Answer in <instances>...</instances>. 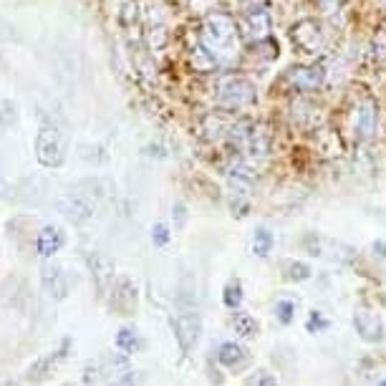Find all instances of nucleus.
Wrapping results in <instances>:
<instances>
[{
	"label": "nucleus",
	"mask_w": 386,
	"mask_h": 386,
	"mask_svg": "<svg viewBox=\"0 0 386 386\" xmlns=\"http://www.w3.org/2000/svg\"><path fill=\"white\" fill-rule=\"evenodd\" d=\"M202 46L208 48L220 66H227L240 56V25L225 11L212 13L202 23Z\"/></svg>",
	"instance_id": "obj_1"
},
{
	"label": "nucleus",
	"mask_w": 386,
	"mask_h": 386,
	"mask_svg": "<svg viewBox=\"0 0 386 386\" xmlns=\"http://www.w3.org/2000/svg\"><path fill=\"white\" fill-rule=\"evenodd\" d=\"M215 96L222 111H242L258 104V91L250 79L240 74H222L215 84Z\"/></svg>",
	"instance_id": "obj_2"
},
{
	"label": "nucleus",
	"mask_w": 386,
	"mask_h": 386,
	"mask_svg": "<svg viewBox=\"0 0 386 386\" xmlns=\"http://www.w3.org/2000/svg\"><path fill=\"white\" fill-rule=\"evenodd\" d=\"M290 40L306 56H321L326 51V33L316 18H300L298 23L290 25Z\"/></svg>",
	"instance_id": "obj_3"
},
{
	"label": "nucleus",
	"mask_w": 386,
	"mask_h": 386,
	"mask_svg": "<svg viewBox=\"0 0 386 386\" xmlns=\"http://www.w3.org/2000/svg\"><path fill=\"white\" fill-rule=\"evenodd\" d=\"M35 159L43 164V167H61L66 159V147L64 137L53 124H43L35 137Z\"/></svg>",
	"instance_id": "obj_4"
},
{
	"label": "nucleus",
	"mask_w": 386,
	"mask_h": 386,
	"mask_svg": "<svg viewBox=\"0 0 386 386\" xmlns=\"http://www.w3.org/2000/svg\"><path fill=\"white\" fill-rule=\"evenodd\" d=\"M326 81V71L321 66H290L278 79V89L285 91H318Z\"/></svg>",
	"instance_id": "obj_5"
},
{
	"label": "nucleus",
	"mask_w": 386,
	"mask_h": 386,
	"mask_svg": "<svg viewBox=\"0 0 386 386\" xmlns=\"http://www.w3.org/2000/svg\"><path fill=\"white\" fill-rule=\"evenodd\" d=\"M376 121H379V106L371 96L361 98L353 111V137L356 142H366V139L374 137L376 132Z\"/></svg>",
	"instance_id": "obj_6"
},
{
	"label": "nucleus",
	"mask_w": 386,
	"mask_h": 386,
	"mask_svg": "<svg viewBox=\"0 0 386 386\" xmlns=\"http://www.w3.org/2000/svg\"><path fill=\"white\" fill-rule=\"evenodd\" d=\"M172 329H174V339H177L179 348H182V351H190L197 341H200V334H202L200 313H179L172 321Z\"/></svg>",
	"instance_id": "obj_7"
},
{
	"label": "nucleus",
	"mask_w": 386,
	"mask_h": 386,
	"mask_svg": "<svg viewBox=\"0 0 386 386\" xmlns=\"http://www.w3.org/2000/svg\"><path fill=\"white\" fill-rule=\"evenodd\" d=\"M137 285L129 280L127 276H121L111 288V311H116L119 316H134L137 311Z\"/></svg>",
	"instance_id": "obj_8"
},
{
	"label": "nucleus",
	"mask_w": 386,
	"mask_h": 386,
	"mask_svg": "<svg viewBox=\"0 0 386 386\" xmlns=\"http://www.w3.org/2000/svg\"><path fill=\"white\" fill-rule=\"evenodd\" d=\"M40 280H43V288L51 295L53 300H64L71 290V278L58 263H46L40 268Z\"/></svg>",
	"instance_id": "obj_9"
},
{
	"label": "nucleus",
	"mask_w": 386,
	"mask_h": 386,
	"mask_svg": "<svg viewBox=\"0 0 386 386\" xmlns=\"http://www.w3.org/2000/svg\"><path fill=\"white\" fill-rule=\"evenodd\" d=\"M58 212L64 215V217H69L71 222H86L89 217H93V202L86 200V197L81 195H61L56 202Z\"/></svg>",
	"instance_id": "obj_10"
},
{
	"label": "nucleus",
	"mask_w": 386,
	"mask_h": 386,
	"mask_svg": "<svg viewBox=\"0 0 386 386\" xmlns=\"http://www.w3.org/2000/svg\"><path fill=\"white\" fill-rule=\"evenodd\" d=\"M353 329H356V334L361 336L363 341H369V344H376V341L384 339V323H381V318L376 316V313L366 311V308L353 313Z\"/></svg>",
	"instance_id": "obj_11"
},
{
	"label": "nucleus",
	"mask_w": 386,
	"mask_h": 386,
	"mask_svg": "<svg viewBox=\"0 0 386 386\" xmlns=\"http://www.w3.org/2000/svg\"><path fill=\"white\" fill-rule=\"evenodd\" d=\"M237 25L245 28V33H248L250 40H263L271 35L273 21H271V13L268 11H253V13H242Z\"/></svg>",
	"instance_id": "obj_12"
},
{
	"label": "nucleus",
	"mask_w": 386,
	"mask_h": 386,
	"mask_svg": "<svg viewBox=\"0 0 386 386\" xmlns=\"http://www.w3.org/2000/svg\"><path fill=\"white\" fill-rule=\"evenodd\" d=\"M66 348H69V344H64V348H61V351H51V353H46V356H40L38 361H35L33 366L28 369V381H35V384L46 381L48 376H51L53 371H56L58 363L64 361Z\"/></svg>",
	"instance_id": "obj_13"
},
{
	"label": "nucleus",
	"mask_w": 386,
	"mask_h": 386,
	"mask_svg": "<svg viewBox=\"0 0 386 386\" xmlns=\"http://www.w3.org/2000/svg\"><path fill=\"white\" fill-rule=\"evenodd\" d=\"M61 248H64V232L56 225L40 227L38 237H35V250H38L40 258H53Z\"/></svg>",
	"instance_id": "obj_14"
},
{
	"label": "nucleus",
	"mask_w": 386,
	"mask_h": 386,
	"mask_svg": "<svg viewBox=\"0 0 386 386\" xmlns=\"http://www.w3.org/2000/svg\"><path fill=\"white\" fill-rule=\"evenodd\" d=\"M89 268H91V276L96 278L98 290L104 293L106 285L114 283V263L104 255H89Z\"/></svg>",
	"instance_id": "obj_15"
},
{
	"label": "nucleus",
	"mask_w": 386,
	"mask_h": 386,
	"mask_svg": "<svg viewBox=\"0 0 386 386\" xmlns=\"http://www.w3.org/2000/svg\"><path fill=\"white\" fill-rule=\"evenodd\" d=\"M217 361L222 363V366H227V369H237V366H242V363L248 361V353H245V348H242L240 344L227 341V344L220 346Z\"/></svg>",
	"instance_id": "obj_16"
},
{
	"label": "nucleus",
	"mask_w": 386,
	"mask_h": 386,
	"mask_svg": "<svg viewBox=\"0 0 386 386\" xmlns=\"http://www.w3.org/2000/svg\"><path fill=\"white\" fill-rule=\"evenodd\" d=\"M190 61H192V66H195V71H205V74H208V71H215L220 66L217 58H215L212 53L208 51V48L202 46V43L197 48H192Z\"/></svg>",
	"instance_id": "obj_17"
},
{
	"label": "nucleus",
	"mask_w": 386,
	"mask_h": 386,
	"mask_svg": "<svg viewBox=\"0 0 386 386\" xmlns=\"http://www.w3.org/2000/svg\"><path fill=\"white\" fill-rule=\"evenodd\" d=\"M273 245H276V237H273V232L268 230V227H258L253 235V253L258 255V258H268L273 250Z\"/></svg>",
	"instance_id": "obj_18"
},
{
	"label": "nucleus",
	"mask_w": 386,
	"mask_h": 386,
	"mask_svg": "<svg viewBox=\"0 0 386 386\" xmlns=\"http://www.w3.org/2000/svg\"><path fill=\"white\" fill-rule=\"evenodd\" d=\"M232 326H235V334H240L242 339H250V336L258 334V321L250 313H237Z\"/></svg>",
	"instance_id": "obj_19"
},
{
	"label": "nucleus",
	"mask_w": 386,
	"mask_h": 386,
	"mask_svg": "<svg viewBox=\"0 0 386 386\" xmlns=\"http://www.w3.org/2000/svg\"><path fill=\"white\" fill-rule=\"evenodd\" d=\"M283 271H285V278H288V280H295V283L311 278V266L300 263V260H288V263L283 266Z\"/></svg>",
	"instance_id": "obj_20"
},
{
	"label": "nucleus",
	"mask_w": 386,
	"mask_h": 386,
	"mask_svg": "<svg viewBox=\"0 0 386 386\" xmlns=\"http://www.w3.org/2000/svg\"><path fill=\"white\" fill-rule=\"evenodd\" d=\"M116 348L124 353H134L139 348V339L137 334H134L132 329H121L119 334H116Z\"/></svg>",
	"instance_id": "obj_21"
},
{
	"label": "nucleus",
	"mask_w": 386,
	"mask_h": 386,
	"mask_svg": "<svg viewBox=\"0 0 386 386\" xmlns=\"http://www.w3.org/2000/svg\"><path fill=\"white\" fill-rule=\"evenodd\" d=\"M222 303H225L227 308H240L242 303V285L240 283H227L225 290H222Z\"/></svg>",
	"instance_id": "obj_22"
},
{
	"label": "nucleus",
	"mask_w": 386,
	"mask_h": 386,
	"mask_svg": "<svg viewBox=\"0 0 386 386\" xmlns=\"http://www.w3.org/2000/svg\"><path fill=\"white\" fill-rule=\"evenodd\" d=\"M190 11L200 16H212L222 11V0H190Z\"/></svg>",
	"instance_id": "obj_23"
},
{
	"label": "nucleus",
	"mask_w": 386,
	"mask_h": 386,
	"mask_svg": "<svg viewBox=\"0 0 386 386\" xmlns=\"http://www.w3.org/2000/svg\"><path fill=\"white\" fill-rule=\"evenodd\" d=\"M293 313H295L293 300H278V303H276V316H278V321H280V323L293 321Z\"/></svg>",
	"instance_id": "obj_24"
},
{
	"label": "nucleus",
	"mask_w": 386,
	"mask_h": 386,
	"mask_svg": "<svg viewBox=\"0 0 386 386\" xmlns=\"http://www.w3.org/2000/svg\"><path fill=\"white\" fill-rule=\"evenodd\" d=\"M169 227L164 225V222H157L154 227H152V242H154L157 248H164V245H167L169 242Z\"/></svg>",
	"instance_id": "obj_25"
},
{
	"label": "nucleus",
	"mask_w": 386,
	"mask_h": 386,
	"mask_svg": "<svg viewBox=\"0 0 386 386\" xmlns=\"http://www.w3.org/2000/svg\"><path fill=\"white\" fill-rule=\"evenodd\" d=\"M248 386H278V381L276 376L268 374V371H255L248 379Z\"/></svg>",
	"instance_id": "obj_26"
},
{
	"label": "nucleus",
	"mask_w": 386,
	"mask_h": 386,
	"mask_svg": "<svg viewBox=\"0 0 386 386\" xmlns=\"http://www.w3.org/2000/svg\"><path fill=\"white\" fill-rule=\"evenodd\" d=\"M306 329L311 331V334H316V331H323V329H329V321L321 316L318 311H313L311 316H308V323H306Z\"/></svg>",
	"instance_id": "obj_27"
},
{
	"label": "nucleus",
	"mask_w": 386,
	"mask_h": 386,
	"mask_svg": "<svg viewBox=\"0 0 386 386\" xmlns=\"http://www.w3.org/2000/svg\"><path fill=\"white\" fill-rule=\"evenodd\" d=\"M147 40H149V46L159 48V46H164L167 33H164V28H161V25H154V28H149V33H147Z\"/></svg>",
	"instance_id": "obj_28"
},
{
	"label": "nucleus",
	"mask_w": 386,
	"mask_h": 386,
	"mask_svg": "<svg viewBox=\"0 0 386 386\" xmlns=\"http://www.w3.org/2000/svg\"><path fill=\"white\" fill-rule=\"evenodd\" d=\"M242 13H253V11H268V0H237Z\"/></svg>",
	"instance_id": "obj_29"
},
{
	"label": "nucleus",
	"mask_w": 386,
	"mask_h": 386,
	"mask_svg": "<svg viewBox=\"0 0 386 386\" xmlns=\"http://www.w3.org/2000/svg\"><path fill=\"white\" fill-rule=\"evenodd\" d=\"M374 53L376 58L386 61V30H379V33L374 35Z\"/></svg>",
	"instance_id": "obj_30"
},
{
	"label": "nucleus",
	"mask_w": 386,
	"mask_h": 386,
	"mask_svg": "<svg viewBox=\"0 0 386 386\" xmlns=\"http://www.w3.org/2000/svg\"><path fill=\"white\" fill-rule=\"evenodd\" d=\"M172 217H174V227H185L187 222V208L182 205V202H177L172 208Z\"/></svg>",
	"instance_id": "obj_31"
},
{
	"label": "nucleus",
	"mask_w": 386,
	"mask_h": 386,
	"mask_svg": "<svg viewBox=\"0 0 386 386\" xmlns=\"http://www.w3.org/2000/svg\"><path fill=\"white\" fill-rule=\"evenodd\" d=\"M316 3L326 16H336L341 11V0H316Z\"/></svg>",
	"instance_id": "obj_32"
},
{
	"label": "nucleus",
	"mask_w": 386,
	"mask_h": 386,
	"mask_svg": "<svg viewBox=\"0 0 386 386\" xmlns=\"http://www.w3.org/2000/svg\"><path fill=\"white\" fill-rule=\"evenodd\" d=\"M114 386H137V379H134V374H124Z\"/></svg>",
	"instance_id": "obj_33"
},
{
	"label": "nucleus",
	"mask_w": 386,
	"mask_h": 386,
	"mask_svg": "<svg viewBox=\"0 0 386 386\" xmlns=\"http://www.w3.org/2000/svg\"><path fill=\"white\" fill-rule=\"evenodd\" d=\"M374 250H379V255L381 258H386V242H374Z\"/></svg>",
	"instance_id": "obj_34"
},
{
	"label": "nucleus",
	"mask_w": 386,
	"mask_h": 386,
	"mask_svg": "<svg viewBox=\"0 0 386 386\" xmlns=\"http://www.w3.org/2000/svg\"><path fill=\"white\" fill-rule=\"evenodd\" d=\"M3 192H6V182H3V179H0V195H3Z\"/></svg>",
	"instance_id": "obj_35"
},
{
	"label": "nucleus",
	"mask_w": 386,
	"mask_h": 386,
	"mask_svg": "<svg viewBox=\"0 0 386 386\" xmlns=\"http://www.w3.org/2000/svg\"><path fill=\"white\" fill-rule=\"evenodd\" d=\"M379 386H386V379H384V381H381V384H379Z\"/></svg>",
	"instance_id": "obj_36"
}]
</instances>
